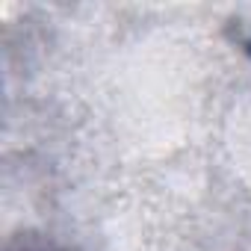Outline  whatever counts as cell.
Here are the masks:
<instances>
[{
	"label": "cell",
	"mask_w": 251,
	"mask_h": 251,
	"mask_svg": "<svg viewBox=\"0 0 251 251\" xmlns=\"http://www.w3.org/2000/svg\"><path fill=\"white\" fill-rule=\"evenodd\" d=\"M6 251H65L53 242H42V239H15Z\"/></svg>",
	"instance_id": "obj_1"
}]
</instances>
